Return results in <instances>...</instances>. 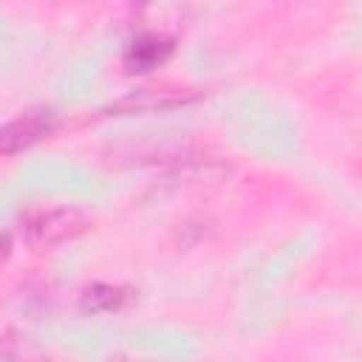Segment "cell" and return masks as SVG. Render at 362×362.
I'll use <instances>...</instances> for the list:
<instances>
[{"mask_svg": "<svg viewBox=\"0 0 362 362\" xmlns=\"http://www.w3.org/2000/svg\"><path fill=\"white\" fill-rule=\"evenodd\" d=\"M201 93L195 88H173V85H161V88H139L124 93L122 99H116L107 113L116 116H127V113H164V110H175L184 105H192Z\"/></svg>", "mask_w": 362, "mask_h": 362, "instance_id": "cell-2", "label": "cell"}, {"mask_svg": "<svg viewBox=\"0 0 362 362\" xmlns=\"http://www.w3.org/2000/svg\"><path fill=\"white\" fill-rule=\"evenodd\" d=\"M88 229V218L74 206H28L20 215V232L31 249H51Z\"/></svg>", "mask_w": 362, "mask_h": 362, "instance_id": "cell-1", "label": "cell"}, {"mask_svg": "<svg viewBox=\"0 0 362 362\" xmlns=\"http://www.w3.org/2000/svg\"><path fill=\"white\" fill-rule=\"evenodd\" d=\"M8 255H11V238L8 232H0V266L8 260Z\"/></svg>", "mask_w": 362, "mask_h": 362, "instance_id": "cell-6", "label": "cell"}, {"mask_svg": "<svg viewBox=\"0 0 362 362\" xmlns=\"http://www.w3.org/2000/svg\"><path fill=\"white\" fill-rule=\"evenodd\" d=\"M133 300V291L127 286H113V283H93L82 291L79 305L90 314H110V311H122L127 303Z\"/></svg>", "mask_w": 362, "mask_h": 362, "instance_id": "cell-5", "label": "cell"}, {"mask_svg": "<svg viewBox=\"0 0 362 362\" xmlns=\"http://www.w3.org/2000/svg\"><path fill=\"white\" fill-rule=\"evenodd\" d=\"M173 48H175V42L170 37L153 34V31H141L124 45L122 62H124L127 71H150V68H158L161 62H167Z\"/></svg>", "mask_w": 362, "mask_h": 362, "instance_id": "cell-4", "label": "cell"}, {"mask_svg": "<svg viewBox=\"0 0 362 362\" xmlns=\"http://www.w3.org/2000/svg\"><path fill=\"white\" fill-rule=\"evenodd\" d=\"M54 127H57V113L51 107H31L0 127V153L3 156L23 153L40 139H45Z\"/></svg>", "mask_w": 362, "mask_h": 362, "instance_id": "cell-3", "label": "cell"}]
</instances>
